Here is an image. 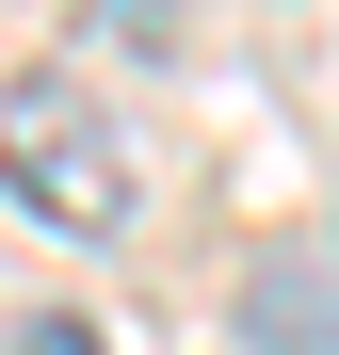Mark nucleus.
I'll list each match as a JSON object with an SVG mask.
<instances>
[{"mask_svg": "<svg viewBox=\"0 0 339 355\" xmlns=\"http://www.w3.org/2000/svg\"><path fill=\"white\" fill-rule=\"evenodd\" d=\"M0 194H17L33 226H65V243H113L146 178H130V130H113L65 65H17L0 81Z\"/></svg>", "mask_w": 339, "mask_h": 355, "instance_id": "obj_1", "label": "nucleus"}, {"mask_svg": "<svg viewBox=\"0 0 339 355\" xmlns=\"http://www.w3.org/2000/svg\"><path fill=\"white\" fill-rule=\"evenodd\" d=\"M0 355H113V339H97V323H65V307H33V323L0 339Z\"/></svg>", "mask_w": 339, "mask_h": 355, "instance_id": "obj_3", "label": "nucleus"}, {"mask_svg": "<svg viewBox=\"0 0 339 355\" xmlns=\"http://www.w3.org/2000/svg\"><path fill=\"white\" fill-rule=\"evenodd\" d=\"M65 17L97 49H130V65H178V49H194V0H65Z\"/></svg>", "mask_w": 339, "mask_h": 355, "instance_id": "obj_2", "label": "nucleus"}]
</instances>
